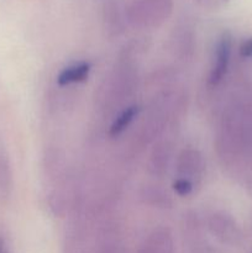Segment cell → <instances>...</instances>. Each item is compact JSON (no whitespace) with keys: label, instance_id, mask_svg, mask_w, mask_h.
<instances>
[{"label":"cell","instance_id":"6da1fadb","mask_svg":"<svg viewBox=\"0 0 252 253\" xmlns=\"http://www.w3.org/2000/svg\"><path fill=\"white\" fill-rule=\"evenodd\" d=\"M231 36L229 34H224L220 37L216 46V53H215V63L210 72L209 83L211 85H216L221 82L224 76L227 72L229 67L230 56H231Z\"/></svg>","mask_w":252,"mask_h":253},{"label":"cell","instance_id":"7a4b0ae2","mask_svg":"<svg viewBox=\"0 0 252 253\" xmlns=\"http://www.w3.org/2000/svg\"><path fill=\"white\" fill-rule=\"evenodd\" d=\"M172 7V0H137L133 5V12L136 15L152 17H163L168 15Z\"/></svg>","mask_w":252,"mask_h":253},{"label":"cell","instance_id":"3957f363","mask_svg":"<svg viewBox=\"0 0 252 253\" xmlns=\"http://www.w3.org/2000/svg\"><path fill=\"white\" fill-rule=\"evenodd\" d=\"M90 69L91 67L89 63H79L64 68L57 77V83L59 85H67V84L85 81L90 73Z\"/></svg>","mask_w":252,"mask_h":253},{"label":"cell","instance_id":"277c9868","mask_svg":"<svg viewBox=\"0 0 252 253\" xmlns=\"http://www.w3.org/2000/svg\"><path fill=\"white\" fill-rule=\"evenodd\" d=\"M138 111H140V108H138L137 105L128 106L127 109H125V110L114 120V123L111 124L110 131H109L110 136L115 137V136L120 135V133L130 125V123L133 120V118L137 115Z\"/></svg>","mask_w":252,"mask_h":253},{"label":"cell","instance_id":"5b68a950","mask_svg":"<svg viewBox=\"0 0 252 253\" xmlns=\"http://www.w3.org/2000/svg\"><path fill=\"white\" fill-rule=\"evenodd\" d=\"M173 188H174V190L177 192L178 195H182V197H184V195H188L190 192H192L193 185L189 180L178 179L177 182L174 183V185H173Z\"/></svg>","mask_w":252,"mask_h":253},{"label":"cell","instance_id":"8992f818","mask_svg":"<svg viewBox=\"0 0 252 253\" xmlns=\"http://www.w3.org/2000/svg\"><path fill=\"white\" fill-rule=\"evenodd\" d=\"M240 54L244 58H252V39L245 41L240 47Z\"/></svg>","mask_w":252,"mask_h":253},{"label":"cell","instance_id":"52a82bcc","mask_svg":"<svg viewBox=\"0 0 252 253\" xmlns=\"http://www.w3.org/2000/svg\"><path fill=\"white\" fill-rule=\"evenodd\" d=\"M0 253H6V247H5V242L2 239H0Z\"/></svg>","mask_w":252,"mask_h":253}]
</instances>
